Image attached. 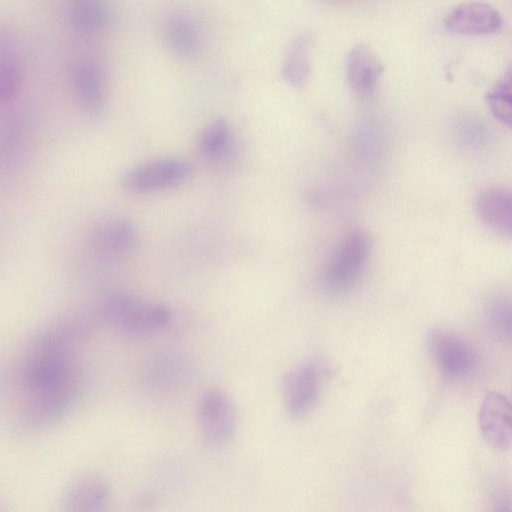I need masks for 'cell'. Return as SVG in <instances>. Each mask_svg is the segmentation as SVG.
<instances>
[{
	"mask_svg": "<svg viewBox=\"0 0 512 512\" xmlns=\"http://www.w3.org/2000/svg\"><path fill=\"white\" fill-rule=\"evenodd\" d=\"M486 102L493 117L510 127L512 99L509 68L487 92Z\"/></svg>",
	"mask_w": 512,
	"mask_h": 512,
	"instance_id": "44dd1931",
	"label": "cell"
},
{
	"mask_svg": "<svg viewBox=\"0 0 512 512\" xmlns=\"http://www.w3.org/2000/svg\"><path fill=\"white\" fill-rule=\"evenodd\" d=\"M485 512H511L510 493L503 487H495L488 497Z\"/></svg>",
	"mask_w": 512,
	"mask_h": 512,
	"instance_id": "603a6c76",
	"label": "cell"
},
{
	"mask_svg": "<svg viewBox=\"0 0 512 512\" xmlns=\"http://www.w3.org/2000/svg\"><path fill=\"white\" fill-rule=\"evenodd\" d=\"M72 94L85 113L100 115L107 105L108 79L103 64L94 56L80 54L68 64Z\"/></svg>",
	"mask_w": 512,
	"mask_h": 512,
	"instance_id": "52a82bcc",
	"label": "cell"
},
{
	"mask_svg": "<svg viewBox=\"0 0 512 512\" xmlns=\"http://www.w3.org/2000/svg\"><path fill=\"white\" fill-rule=\"evenodd\" d=\"M66 15L72 27L87 36L107 32L115 20L112 7L103 0H73L67 7Z\"/></svg>",
	"mask_w": 512,
	"mask_h": 512,
	"instance_id": "ac0fdd59",
	"label": "cell"
},
{
	"mask_svg": "<svg viewBox=\"0 0 512 512\" xmlns=\"http://www.w3.org/2000/svg\"><path fill=\"white\" fill-rule=\"evenodd\" d=\"M200 158L212 167H223L234 157L236 138L230 122L222 117L208 122L197 138Z\"/></svg>",
	"mask_w": 512,
	"mask_h": 512,
	"instance_id": "5bb4252c",
	"label": "cell"
},
{
	"mask_svg": "<svg viewBox=\"0 0 512 512\" xmlns=\"http://www.w3.org/2000/svg\"><path fill=\"white\" fill-rule=\"evenodd\" d=\"M383 70V62L369 44L361 42L349 50L346 60L347 79L357 94H371Z\"/></svg>",
	"mask_w": 512,
	"mask_h": 512,
	"instance_id": "2e32d148",
	"label": "cell"
},
{
	"mask_svg": "<svg viewBox=\"0 0 512 512\" xmlns=\"http://www.w3.org/2000/svg\"><path fill=\"white\" fill-rule=\"evenodd\" d=\"M0 512H2L1 508H0Z\"/></svg>",
	"mask_w": 512,
	"mask_h": 512,
	"instance_id": "cb8c5ba5",
	"label": "cell"
},
{
	"mask_svg": "<svg viewBox=\"0 0 512 512\" xmlns=\"http://www.w3.org/2000/svg\"><path fill=\"white\" fill-rule=\"evenodd\" d=\"M87 331L84 319L66 320L40 332L28 344L17 371V385L23 396L20 429L47 428L76 403L80 371L74 348Z\"/></svg>",
	"mask_w": 512,
	"mask_h": 512,
	"instance_id": "6da1fadb",
	"label": "cell"
},
{
	"mask_svg": "<svg viewBox=\"0 0 512 512\" xmlns=\"http://www.w3.org/2000/svg\"><path fill=\"white\" fill-rule=\"evenodd\" d=\"M282 393L285 409L292 418L307 416L319 398L318 367L313 363H305L291 369L283 377Z\"/></svg>",
	"mask_w": 512,
	"mask_h": 512,
	"instance_id": "ba28073f",
	"label": "cell"
},
{
	"mask_svg": "<svg viewBox=\"0 0 512 512\" xmlns=\"http://www.w3.org/2000/svg\"><path fill=\"white\" fill-rule=\"evenodd\" d=\"M100 315L105 322L131 335L159 332L171 321V311L165 305L122 292L104 300Z\"/></svg>",
	"mask_w": 512,
	"mask_h": 512,
	"instance_id": "7a4b0ae2",
	"label": "cell"
},
{
	"mask_svg": "<svg viewBox=\"0 0 512 512\" xmlns=\"http://www.w3.org/2000/svg\"><path fill=\"white\" fill-rule=\"evenodd\" d=\"M93 252L107 259L130 257L139 246V232L126 218H112L97 225L89 239Z\"/></svg>",
	"mask_w": 512,
	"mask_h": 512,
	"instance_id": "30bf717a",
	"label": "cell"
},
{
	"mask_svg": "<svg viewBox=\"0 0 512 512\" xmlns=\"http://www.w3.org/2000/svg\"><path fill=\"white\" fill-rule=\"evenodd\" d=\"M111 486L102 476L88 474L73 481L63 492L59 512H105Z\"/></svg>",
	"mask_w": 512,
	"mask_h": 512,
	"instance_id": "7c38bea8",
	"label": "cell"
},
{
	"mask_svg": "<svg viewBox=\"0 0 512 512\" xmlns=\"http://www.w3.org/2000/svg\"><path fill=\"white\" fill-rule=\"evenodd\" d=\"M475 212L488 228L502 235L510 236L512 204L510 190L502 186L482 189L475 199Z\"/></svg>",
	"mask_w": 512,
	"mask_h": 512,
	"instance_id": "e0dca14e",
	"label": "cell"
},
{
	"mask_svg": "<svg viewBox=\"0 0 512 512\" xmlns=\"http://www.w3.org/2000/svg\"><path fill=\"white\" fill-rule=\"evenodd\" d=\"M501 13L491 4L469 1L455 6L444 19L445 27L463 35H487L500 30Z\"/></svg>",
	"mask_w": 512,
	"mask_h": 512,
	"instance_id": "4fadbf2b",
	"label": "cell"
},
{
	"mask_svg": "<svg viewBox=\"0 0 512 512\" xmlns=\"http://www.w3.org/2000/svg\"><path fill=\"white\" fill-rule=\"evenodd\" d=\"M187 159L162 156L138 163L121 176L122 186L135 194H152L178 187L193 175Z\"/></svg>",
	"mask_w": 512,
	"mask_h": 512,
	"instance_id": "277c9868",
	"label": "cell"
},
{
	"mask_svg": "<svg viewBox=\"0 0 512 512\" xmlns=\"http://www.w3.org/2000/svg\"><path fill=\"white\" fill-rule=\"evenodd\" d=\"M310 38L307 34L297 35L291 42L281 73L284 80L293 87H303L310 77Z\"/></svg>",
	"mask_w": 512,
	"mask_h": 512,
	"instance_id": "d6986e66",
	"label": "cell"
},
{
	"mask_svg": "<svg viewBox=\"0 0 512 512\" xmlns=\"http://www.w3.org/2000/svg\"><path fill=\"white\" fill-rule=\"evenodd\" d=\"M161 34L166 47L175 55L191 58L203 47V29L190 11L176 8L168 11L161 23Z\"/></svg>",
	"mask_w": 512,
	"mask_h": 512,
	"instance_id": "9c48e42d",
	"label": "cell"
},
{
	"mask_svg": "<svg viewBox=\"0 0 512 512\" xmlns=\"http://www.w3.org/2000/svg\"><path fill=\"white\" fill-rule=\"evenodd\" d=\"M479 428L484 441L496 451L511 445V405L509 399L496 391L488 392L480 406Z\"/></svg>",
	"mask_w": 512,
	"mask_h": 512,
	"instance_id": "8fae6325",
	"label": "cell"
},
{
	"mask_svg": "<svg viewBox=\"0 0 512 512\" xmlns=\"http://www.w3.org/2000/svg\"><path fill=\"white\" fill-rule=\"evenodd\" d=\"M484 318L489 330L502 340L511 337V304L502 295L491 297L484 308Z\"/></svg>",
	"mask_w": 512,
	"mask_h": 512,
	"instance_id": "ffe728a7",
	"label": "cell"
},
{
	"mask_svg": "<svg viewBox=\"0 0 512 512\" xmlns=\"http://www.w3.org/2000/svg\"><path fill=\"white\" fill-rule=\"evenodd\" d=\"M23 69L15 31L0 17V105L12 100L21 89Z\"/></svg>",
	"mask_w": 512,
	"mask_h": 512,
	"instance_id": "9a60e30c",
	"label": "cell"
},
{
	"mask_svg": "<svg viewBox=\"0 0 512 512\" xmlns=\"http://www.w3.org/2000/svg\"><path fill=\"white\" fill-rule=\"evenodd\" d=\"M371 248V239L365 231L348 232L336 245L322 271L323 287L336 294L351 289L365 272Z\"/></svg>",
	"mask_w": 512,
	"mask_h": 512,
	"instance_id": "3957f363",
	"label": "cell"
},
{
	"mask_svg": "<svg viewBox=\"0 0 512 512\" xmlns=\"http://www.w3.org/2000/svg\"><path fill=\"white\" fill-rule=\"evenodd\" d=\"M196 423L205 446L220 449L228 445L238 426L236 409L230 397L218 388L203 390L196 403Z\"/></svg>",
	"mask_w": 512,
	"mask_h": 512,
	"instance_id": "5b68a950",
	"label": "cell"
},
{
	"mask_svg": "<svg viewBox=\"0 0 512 512\" xmlns=\"http://www.w3.org/2000/svg\"><path fill=\"white\" fill-rule=\"evenodd\" d=\"M21 137L20 132H15L14 129L9 130L8 133L4 132L3 135L0 136L1 170L8 171L18 168L19 164L22 162L25 146H23Z\"/></svg>",
	"mask_w": 512,
	"mask_h": 512,
	"instance_id": "7402d4cb",
	"label": "cell"
},
{
	"mask_svg": "<svg viewBox=\"0 0 512 512\" xmlns=\"http://www.w3.org/2000/svg\"><path fill=\"white\" fill-rule=\"evenodd\" d=\"M427 349L437 371L449 383L469 378L477 367L478 359L473 347L448 330H431L427 336Z\"/></svg>",
	"mask_w": 512,
	"mask_h": 512,
	"instance_id": "8992f818",
	"label": "cell"
}]
</instances>
